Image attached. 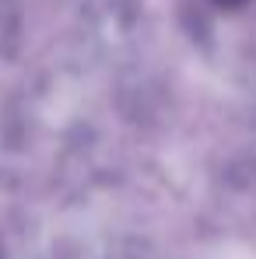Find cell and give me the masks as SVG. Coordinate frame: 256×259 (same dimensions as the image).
<instances>
[{
  "label": "cell",
  "mask_w": 256,
  "mask_h": 259,
  "mask_svg": "<svg viewBox=\"0 0 256 259\" xmlns=\"http://www.w3.org/2000/svg\"><path fill=\"white\" fill-rule=\"evenodd\" d=\"M217 4H221V7H239L242 0H217Z\"/></svg>",
  "instance_id": "6da1fadb"
}]
</instances>
